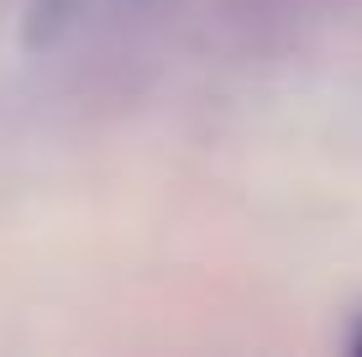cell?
<instances>
[{
	"label": "cell",
	"mask_w": 362,
	"mask_h": 357,
	"mask_svg": "<svg viewBox=\"0 0 362 357\" xmlns=\"http://www.w3.org/2000/svg\"><path fill=\"white\" fill-rule=\"evenodd\" d=\"M352 347H357V352H362V331H357V336H352Z\"/></svg>",
	"instance_id": "obj_1"
}]
</instances>
